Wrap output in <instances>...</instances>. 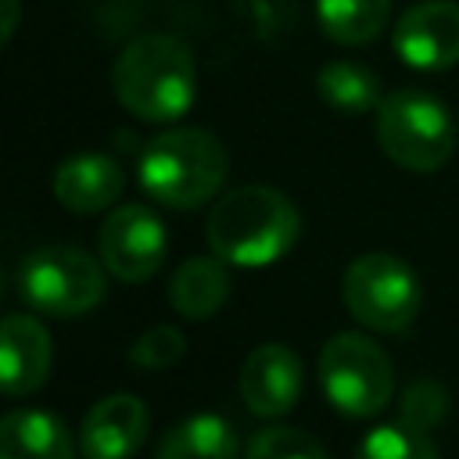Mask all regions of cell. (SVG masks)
I'll return each mask as SVG.
<instances>
[{
  "label": "cell",
  "instance_id": "obj_16",
  "mask_svg": "<svg viewBox=\"0 0 459 459\" xmlns=\"http://www.w3.org/2000/svg\"><path fill=\"white\" fill-rule=\"evenodd\" d=\"M154 459H237V430L219 412H197L176 423Z\"/></svg>",
  "mask_w": 459,
  "mask_h": 459
},
{
  "label": "cell",
  "instance_id": "obj_15",
  "mask_svg": "<svg viewBox=\"0 0 459 459\" xmlns=\"http://www.w3.org/2000/svg\"><path fill=\"white\" fill-rule=\"evenodd\" d=\"M169 301L183 319H212L230 301V269L215 258H186L176 265L169 283Z\"/></svg>",
  "mask_w": 459,
  "mask_h": 459
},
{
  "label": "cell",
  "instance_id": "obj_17",
  "mask_svg": "<svg viewBox=\"0 0 459 459\" xmlns=\"http://www.w3.org/2000/svg\"><path fill=\"white\" fill-rule=\"evenodd\" d=\"M391 0H316V22L326 39L341 47H362L384 32Z\"/></svg>",
  "mask_w": 459,
  "mask_h": 459
},
{
  "label": "cell",
  "instance_id": "obj_10",
  "mask_svg": "<svg viewBox=\"0 0 459 459\" xmlns=\"http://www.w3.org/2000/svg\"><path fill=\"white\" fill-rule=\"evenodd\" d=\"M305 387V369L301 359L287 344H258L244 366H240V398L255 416L276 420L290 412L301 398Z\"/></svg>",
  "mask_w": 459,
  "mask_h": 459
},
{
  "label": "cell",
  "instance_id": "obj_4",
  "mask_svg": "<svg viewBox=\"0 0 459 459\" xmlns=\"http://www.w3.org/2000/svg\"><path fill=\"white\" fill-rule=\"evenodd\" d=\"M377 140L394 165L437 172L455 151V122L434 93L394 90L377 108Z\"/></svg>",
  "mask_w": 459,
  "mask_h": 459
},
{
  "label": "cell",
  "instance_id": "obj_12",
  "mask_svg": "<svg viewBox=\"0 0 459 459\" xmlns=\"http://www.w3.org/2000/svg\"><path fill=\"white\" fill-rule=\"evenodd\" d=\"M54 362L50 333L36 316L11 312L0 326V384L4 394L22 398L47 384Z\"/></svg>",
  "mask_w": 459,
  "mask_h": 459
},
{
  "label": "cell",
  "instance_id": "obj_7",
  "mask_svg": "<svg viewBox=\"0 0 459 459\" xmlns=\"http://www.w3.org/2000/svg\"><path fill=\"white\" fill-rule=\"evenodd\" d=\"M341 298L355 323L377 330V333H402L423 301L416 273L387 255V251H369L351 258V265L341 276Z\"/></svg>",
  "mask_w": 459,
  "mask_h": 459
},
{
  "label": "cell",
  "instance_id": "obj_14",
  "mask_svg": "<svg viewBox=\"0 0 459 459\" xmlns=\"http://www.w3.org/2000/svg\"><path fill=\"white\" fill-rule=\"evenodd\" d=\"M0 459H75V437L47 409H11L0 420Z\"/></svg>",
  "mask_w": 459,
  "mask_h": 459
},
{
  "label": "cell",
  "instance_id": "obj_22",
  "mask_svg": "<svg viewBox=\"0 0 459 459\" xmlns=\"http://www.w3.org/2000/svg\"><path fill=\"white\" fill-rule=\"evenodd\" d=\"M441 412H445V391H441L434 380H416V384H409L405 402H402V416H405L409 423L430 430Z\"/></svg>",
  "mask_w": 459,
  "mask_h": 459
},
{
  "label": "cell",
  "instance_id": "obj_6",
  "mask_svg": "<svg viewBox=\"0 0 459 459\" xmlns=\"http://www.w3.org/2000/svg\"><path fill=\"white\" fill-rule=\"evenodd\" d=\"M319 384L337 412L351 420H369L391 402L394 369L373 337L344 330L333 333L319 351Z\"/></svg>",
  "mask_w": 459,
  "mask_h": 459
},
{
  "label": "cell",
  "instance_id": "obj_23",
  "mask_svg": "<svg viewBox=\"0 0 459 459\" xmlns=\"http://www.w3.org/2000/svg\"><path fill=\"white\" fill-rule=\"evenodd\" d=\"M251 14L262 36H276L294 22V0H251Z\"/></svg>",
  "mask_w": 459,
  "mask_h": 459
},
{
  "label": "cell",
  "instance_id": "obj_2",
  "mask_svg": "<svg viewBox=\"0 0 459 459\" xmlns=\"http://www.w3.org/2000/svg\"><path fill=\"white\" fill-rule=\"evenodd\" d=\"M301 233L294 201L262 183L233 186L208 212V244L226 265L262 269L280 262Z\"/></svg>",
  "mask_w": 459,
  "mask_h": 459
},
{
  "label": "cell",
  "instance_id": "obj_8",
  "mask_svg": "<svg viewBox=\"0 0 459 459\" xmlns=\"http://www.w3.org/2000/svg\"><path fill=\"white\" fill-rule=\"evenodd\" d=\"M100 262L111 276L122 283H143L151 280L169 255V233L165 222L147 204H118L100 233H97Z\"/></svg>",
  "mask_w": 459,
  "mask_h": 459
},
{
  "label": "cell",
  "instance_id": "obj_13",
  "mask_svg": "<svg viewBox=\"0 0 459 459\" xmlns=\"http://www.w3.org/2000/svg\"><path fill=\"white\" fill-rule=\"evenodd\" d=\"M50 190H54L57 204H65L68 212H75V215H93V212L111 208V204L122 197V190H126V172H122V165H118L111 154L82 151V154L65 158V161L54 169Z\"/></svg>",
  "mask_w": 459,
  "mask_h": 459
},
{
  "label": "cell",
  "instance_id": "obj_24",
  "mask_svg": "<svg viewBox=\"0 0 459 459\" xmlns=\"http://www.w3.org/2000/svg\"><path fill=\"white\" fill-rule=\"evenodd\" d=\"M18 0H4V14H0V39L7 43L14 36V25H18Z\"/></svg>",
  "mask_w": 459,
  "mask_h": 459
},
{
  "label": "cell",
  "instance_id": "obj_21",
  "mask_svg": "<svg viewBox=\"0 0 459 459\" xmlns=\"http://www.w3.org/2000/svg\"><path fill=\"white\" fill-rule=\"evenodd\" d=\"M186 351V337L176 326H151L147 333H140L129 348V362L143 366V369H165L172 362H179Z\"/></svg>",
  "mask_w": 459,
  "mask_h": 459
},
{
  "label": "cell",
  "instance_id": "obj_3",
  "mask_svg": "<svg viewBox=\"0 0 459 459\" xmlns=\"http://www.w3.org/2000/svg\"><path fill=\"white\" fill-rule=\"evenodd\" d=\"M230 172L219 136L197 126H172L151 136L136 158V179L143 194L165 208L194 212L212 201Z\"/></svg>",
  "mask_w": 459,
  "mask_h": 459
},
{
  "label": "cell",
  "instance_id": "obj_19",
  "mask_svg": "<svg viewBox=\"0 0 459 459\" xmlns=\"http://www.w3.org/2000/svg\"><path fill=\"white\" fill-rule=\"evenodd\" d=\"M355 459H441V455H437V445L430 441L427 427H416L405 416H398L394 423L373 427L359 441Z\"/></svg>",
  "mask_w": 459,
  "mask_h": 459
},
{
  "label": "cell",
  "instance_id": "obj_20",
  "mask_svg": "<svg viewBox=\"0 0 459 459\" xmlns=\"http://www.w3.org/2000/svg\"><path fill=\"white\" fill-rule=\"evenodd\" d=\"M244 459H330V452L298 427H265L247 441Z\"/></svg>",
  "mask_w": 459,
  "mask_h": 459
},
{
  "label": "cell",
  "instance_id": "obj_18",
  "mask_svg": "<svg viewBox=\"0 0 459 459\" xmlns=\"http://www.w3.org/2000/svg\"><path fill=\"white\" fill-rule=\"evenodd\" d=\"M319 97L341 115H366L380 108V79L359 61H330L316 75Z\"/></svg>",
  "mask_w": 459,
  "mask_h": 459
},
{
  "label": "cell",
  "instance_id": "obj_11",
  "mask_svg": "<svg viewBox=\"0 0 459 459\" xmlns=\"http://www.w3.org/2000/svg\"><path fill=\"white\" fill-rule=\"evenodd\" d=\"M147 405L136 394H104L82 416L79 452L82 459H133L147 437Z\"/></svg>",
  "mask_w": 459,
  "mask_h": 459
},
{
  "label": "cell",
  "instance_id": "obj_9",
  "mask_svg": "<svg viewBox=\"0 0 459 459\" xmlns=\"http://www.w3.org/2000/svg\"><path fill=\"white\" fill-rule=\"evenodd\" d=\"M394 54L416 72H445L459 65V4L427 0L409 7L391 32Z\"/></svg>",
  "mask_w": 459,
  "mask_h": 459
},
{
  "label": "cell",
  "instance_id": "obj_5",
  "mask_svg": "<svg viewBox=\"0 0 459 459\" xmlns=\"http://www.w3.org/2000/svg\"><path fill=\"white\" fill-rule=\"evenodd\" d=\"M104 290V269L82 247L47 244L29 251L18 265V298L39 316H82L100 305Z\"/></svg>",
  "mask_w": 459,
  "mask_h": 459
},
{
  "label": "cell",
  "instance_id": "obj_1",
  "mask_svg": "<svg viewBox=\"0 0 459 459\" xmlns=\"http://www.w3.org/2000/svg\"><path fill=\"white\" fill-rule=\"evenodd\" d=\"M111 90L129 115L143 122H176L194 108L197 61L179 36L140 32L115 57Z\"/></svg>",
  "mask_w": 459,
  "mask_h": 459
}]
</instances>
